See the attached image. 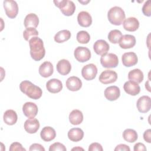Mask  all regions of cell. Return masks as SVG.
<instances>
[{
	"label": "cell",
	"instance_id": "obj_1",
	"mask_svg": "<svg viewBox=\"0 0 151 151\" xmlns=\"http://www.w3.org/2000/svg\"><path fill=\"white\" fill-rule=\"evenodd\" d=\"M30 48V55L35 61H40L42 59L45 54V50L43 41L38 37H34L29 41Z\"/></svg>",
	"mask_w": 151,
	"mask_h": 151
},
{
	"label": "cell",
	"instance_id": "obj_2",
	"mask_svg": "<svg viewBox=\"0 0 151 151\" xmlns=\"http://www.w3.org/2000/svg\"><path fill=\"white\" fill-rule=\"evenodd\" d=\"M19 89L28 97L34 100L39 99L42 94V91L40 87L28 80H24L20 83Z\"/></svg>",
	"mask_w": 151,
	"mask_h": 151
},
{
	"label": "cell",
	"instance_id": "obj_3",
	"mask_svg": "<svg viewBox=\"0 0 151 151\" xmlns=\"http://www.w3.org/2000/svg\"><path fill=\"white\" fill-rule=\"evenodd\" d=\"M126 15L123 9L117 6L111 8L107 12L109 22L114 25H120L125 19Z\"/></svg>",
	"mask_w": 151,
	"mask_h": 151
},
{
	"label": "cell",
	"instance_id": "obj_4",
	"mask_svg": "<svg viewBox=\"0 0 151 151\" xmlns=\"http://www.w3.org/2000/svg\"><path fill=\"white\" fill-rule=\"evenodd\" d=\"M54 3L56 6L60 8L63 14L65 16L72 15L76 10V5L72 1L57 0L54 1Z\"/></svg>",
	"mask_w": 151,
	"mask_h": 151
},
{
	"label": "cell",
	"instance_id": "obj_5",
	"mask_svg": "<svg viewBox=\"0 0 151 151\" xmlns=\"http://www.w3.org/2000/svg\"><path fill=\"white\" fill-rule=\"evenodd\" d=\"M100 60L102 66L107 68H115L119 64L118 57L113 53H106L101 55Z\"/></svg>",
	"mask_w": 151,
	"mask_h": 151
},
{
	"label": "cell",
	"instance_id": "obj_6",
	"mask_svg": "<svg viewBox=\"0 0 151 151\" xmlns=\"http://www.w3.org/2000/svg\"><path fill=\"white\" fill-rule=\"evenodd\" d=\"M4 8L6 15L10 18H14L18 13V6L16 1L13 0H5L3 2Z\"/></svg>",
	"mask_w": 151,
	"mask_h": 151
},
{
	"label": "cell",
	"instance_id": "obj_7",
	"mask_svg": "<svg viewBox=\"0 0 151 151\" xmlns=\"http://www.w3.org/2000/svg\"><path fill=\"white\" fill-rule=\"evenodd\" d=\"M74 55L78 62L84 63L90 59L91 52L87 47H77L74 50Z\"/></svg>",
	"mask_w": 151,
	"mask_h": 151
},
{
	"label": "cell",
	"instance_id": "obj_8",
	"mask_svg": "<svg viewBox=\"0 0 151 151\" xmlns=\"http://www.w3.org/2000/svg\"><path fill=\"white\" fill-rule=\"evenodd\" d=\"M97 74V68L94 64L84 65L81 70V75L86 80H92L95 78Z\"/></svg>",
	"mask_w": 151,
	"mask_h": 151
},
{
	"label": "cell",
	"instance_id": "obj_9",
	"mask_svg": "<svg viewBox=\"0 0 151 151\" xmlns=\"http://www.w3.org/2000/svg\"><path fill=\"white\" fill-rule=\"evenodd\" d=\"M117 79V74L116 72L111 70H106L103 71L100 75L99 80L104 84H107L115 82Z\"/></svg>",
	"mask_w": 151,
	"mask_h": 151
},
{
	"label": "cell",
	"instance_id": "obj_10",
	"mask_svg": "<svg viewBox=\"0 0 151 151\" xmlns=\"http://www.w3.org/2000/svg\"><path fill=\"white\" fill-rule=\"evenodd\" d=\"M138 111L142 113L149 111L151 107V99L148 96H143L139 98L136 103Z\"/></svg>",
	"mask_w": 151,
	"mask_h": 151
},
{
	"label": "cell",
	"instance_id": "obj_11",
	"mask_svg": "<svg viewBox=\"0 0 151 151\" xmlns=\"http://www.w3.org/2000/svg\"><path fill=\"white\" fill-rule=\"evenodd\" d=\"M24 114L29 119L34 118L38 111V109L36 104L32 102H26L22 106Z\"/></svg>",
	"mask_w": 151,
	"mask_h": 151
},
{
	"label": "cell",
	"instance_id": "obj_12",
	"mask_svg": "<svg viewBox=\"0 0 151 151\" xmlns=\"http://www.w3.org/2000/svg\"><path fill=\"white\" fill-rule=\"evenodd\" d=\"M122 60L124 66L130 67L137 63L138 58L136 54L134 52H127L122 55Z\"/></svg>",
	"mask_w": 151,
	"mask_h": 151
},
{
	"label": "cell",
	"instance_id": "obj_13",
	"mask_svg": "<svg viewBox=\"0 0 151 151\" xmlns=\"http://www.w3.org/2000/svg\"><path fill=\"white\" fill-rule=\"evenodd\" d=\"M136 38L134 36L130 34L122 35L119 44V46L123 49H128L133 47L136 44Z\"/></svg>",
	"mask_w": 151,
	"mask_h": 151
},
{
	"label": "cell",
	"instance_id": "obj_14",
	"mask_svg": "<svg viewBox=\"0 0 151 151\" xmlns=\"http://www.w3.org/2000/svg\"><path fill=\"white\" fill-rule=\"evenodd\" d=\"M109 49V44L104 40H99L96 41L93 45V50L94 52L100 55H103L106 54Z\"/></svg>",
	"mask_w": 151,
	"mask_h": 151
},
{
	"label": "cell",
	"instance_id": "obj_15",
	"mask_svg": "<svg viewBox=\"0 0 151 151\" xmlns=\"http://www.w3.org/2000/svg\"><path fill=\"white\" fill-rule=\"evenodd\" d=\"M124 91L129 95L136 96L140 91V87L138 83L133 81H127L123 86Z\"/></svg>",
	"mask_w": 151,
	"mask_h": 151
},
{
	"label": "cell",
	"instance_id": "obj_16",
	"mask_svg": "<svg viewBox=\"0 0 151 151\" xmlns=\"http://www.w3.org/2000/svg\"><path fill=\"white\" fill-rule=\"evenodd\" d=\"M104 96L109 101L116 100L120 96V88L116 86H111L104 90Z\"/></svg>",
	"mask_w": 151,
	"mask_h": 151
},
{
	"label": "cell",
	"instance_id": "obj_17",
	"mask_svg": "<svg viewBox=\"0 0 151 151\" xmlns=\"http://www.w3.org/2000/svg\"><path fill=\"white\" fill-rule=\"evenodd\" d=\"M67 88L72 91L79 90L82 87V81L77 77L71 76L67 78L65 82Z\"/></svg>",
	"mask_w": 151,
	"mask_h": 151
},
{
	"label": "cell",
	"instance_id": "obj_18",
	"mask_svg": "<svg viewBox=\"0 0 151 151\" xmlns=\"http://www.w3.org/2000/svg\"><path fill=\"white\" fill-rule=\"evenodd\" d=\"M46 88L51 93H57L60 92L63 89V84L60 80L52 78L47 82Z\"/></svg>",
	"mask_w": 151,
	"mask_h": 151
},
{
	"label": "cell",
	"instance_id": "obj_19",
	"mask_svg": "<svg viewBox=\"0 0 151 151\" xmlns=\"http://www.w3.org/2000/svg\"><path fill=\"white\" fill-rule=\"evenodd\" d=\"M40 123L38 119L33 118L27 119L24 123V129L25 130L30 134L36 133L40 128Z\"/></svg>",
	"mask_w": 151,
	"mask_h": 151
},
{
	"label": "cell",
	"instance_id": "obj_20",
	"mask_svg": "<svg viewBox=\"0 0 151 151\" xmlns=\"http://www.w3.org/2000/svg\"><path fill=\"white\" fill-rule=\"evenodd\" d=\"M78 24L83 27H88L92 24L91 15L87 11H81L77 16Z\"/></svg>",
	"mask_w": 151,
	"mask_h": 151
},
{
	"label": "cell",
	"instance_id": "obj_21",
	"mask_svg": "<svg viewBox=\"0 0 151 151\" xmlns=\"http://www.w3.org/2000/svg\"><path fill=\"white\" fill-rule=\"evenodd\" d=\"M123 28L127 31H135L139 27V22L135 17H129L125 19L123 22Z\"/></svg>",
	"mask_w": 151,
	"mask_h": 151
},
{
	"label": "cell",
	"instance_id": "obj_22",
	"mask_svg": "<svg viewBox=\"0 0 151 151\" xmlns=\"http://www.w3.org/2000/svg\"><path fill=\"white\" fill-rule=\"evenodd\" d=\"M40 76L44 78L50 77L54 72V68L52 63L50 61H45L42 63L38 69Z\"/></svg>",
	"mask_w": 151,
	"mask_h": 151
},
{
	"label": "cell",
	"instance_id": "obj_23",
	"mask_svg": "<svg viewBox=\"0 0 151 151\" xmlns=\"http://www.w3.org/2000/svg\"><path fill=\"white\" fill-rule=\"evenodd\" d=\"M56 68L59 74L63 76H65L70 73L71 70V65L68 60L62 59L58 62Z\"/></svg>",
	"mask_w": 151,
	"mask_h": 151
},
{
	"label": "cell",
	"instance_id": "obj_24",
	"mask_svg": "<svg viewBox=\"0 0 151 151\" xmlns=\"http://www.w3.org/2000/svg\"><path fill=\"white\" fill-rule=\"evenodd\" d=\"M40 136L44 141L50 142L55 139L56 136V132L52 127L50 126H45L41 130Z\"/></svg>",
	"mask_w": 151,
	"mask_h": 151
},
{
	"label": "cell",
	"instance_id": "obj_25",
	"mask_svg": "<svg viewBox=\"0 0 151 151\" xmlns=\"http://www.w3.org/2000/svg\"><path fill=\"white\" fill-rule=\"evenodd\" d=\"M39 24V18L38 16L34 13H30L26 15L24 24L27 28H37Z\"/></svg>",
	"mask_w": 151,
	"mask_h": 151
},
{
	"label": "cell",
	"instance_id": "obj_26",
	"mask_svg": "<svg viewBox=\"0 0 151 151\" xmlns=\"http://www.w3.org/2000/svg\"><path fill=\"white\" fill-rule=\"evenodd\" d=\"M67 136L71 141L77 142L83 139L84 132L80 128H72L68 131Z\"/></svg>",
	"mask_w": 151,
	"mask_h": 151
},
{
	"label": "cell",
	"instance_id": "obj_27",
	"mask_svg": "<svg viewBox=\"0 0 151 151\" xmlns=\"http://www.w3.org/2000/svg\"><path fill=\"white\" fill-rule=\"evenodd\" d=\"M3 119L6 124L10 126L14 125L17 123L18 120L17 114L16 111L13 110H7L4 114Z\"/></svg>",
	"mask_w": 151,
	"mask_h": 151
},
{
	"label": "cell",
	"instance_id": "obj_28",
	"mask_svg": "<svg viewBox=\"0 0 151 151\" xmlns=\"http://www.w3.org/2000/svg\"><path fill=\"white\" fill-rule=\"evenodd\" d=\"M83 120V113L77 109L73 110L69 114V121L73 125H78Z\"/></svg>",
	"mask_w": 151,
	"mask_h": 151
},
{
	"label": "cell",
	"instance_id": "obj_29",
	"mask_svg": "<svg viewBox=\"0 0 151 151\" xmlns=\"http://www.w3.org/2000/svg\"><path fill=\"white\" fill-rule=\"evenodd\" d=\"M144 76L143 72L138 68L130 71L128 73V78L129 80L133 81L139 84L143 80Z\"/></svg>",
	"mask_w": 151,
	"mask_h": 151
},
{
	"label": "cell",
	"instance_id": "obj_30",
	"mask_svg": "<svg viewBox=\"0 0 151 151\" xmlns=\"http://www.w3.org/2000/svg\"><path fill=\"white\" fill-rule=\"evenodd\" d=\"M123 137L124 140L129 143H133L137 140L138 135L136 130L132 129H127L123 132Z\"/></svg>",
	"mask_w": 151,
	"mask_h": 151
},
{
	"label": "cell",
	"instance_id": "obj_31",
	"mask_svg": "<svg viewBox=\"0 0 151 151\" xmlns=\"http://www.w3.org/2000/svg\"><path fill=\"white\" fill-rule=\"evenodd\" d=\"M71 32L67 29H63L58 31L54 36V41L57 43H62L71 38Z\"/></svg>",
	"mask_w": 151,
	"mask_h": 151
},
{
	"label": "cell",
	"instance_id": "obj_32",
	"mask_svg": "<svg viewBox=\"0 0 151 151\" xmlns=\"http://www.w3.org/2000/svg\"><path fill=\"white\" fill-rule=\"evenodd\" d=\"M122 37V34L118 29H113L109 32L108 34V39L109 41L113 44L119 43L120 38Z\"/></svg>",
	"mask_w": 151,
	"mask_h": 151
},
{
	"label": "cell",
	"instance_id": "obj_33",
	"mask_svg": "<svg viewBox=\"0 0 151 151\" xmlns=\"http://www.w3.org/2000/svg\"><path fill=\"white\" fill-rule=\"evenodd\" d=\"M76 38L79 43L87 44L90 41V35L86 31H80L77 32Z\"/></svg>",
	"mask_w": 151,
	"mask_h": 151
},
{
	"label": "cell",
	"instance_id": "obj_34",
	"mask_svg": "<svg viewBox=\"0 0 151 151\" xmlns=\"http://www.w3.org/2000/svg\"><path fill=\"white\" fill-rule=\"evenodd\" d=\"M38 35V32L34 28H27L23 32V37L25 40L29 41L34 37Z\"/></svg>",
	"mask_w": 151,
	"mask_h": 151
},
{
	"label": "cell",
	"instance_id": "obj_35",
	"mask_svg": "<svg viewBox=\"0 0 151 151\" xmlns=\"http://www.w3.org/2000/svg\"><path fill=\"white\" fill-rule=\"evenodd\" d=\"M143 14L147 17L151 15V1L148 0L145 2L142 9Z\"/></svg>",
	"mask_w": 151,
	"mask_h": 151
},
{
	"label": "cell",
	"instance_id": "obj_36",
	"mask_svg": "<svg viewBox=\"0 0 151 151\" xmlns=\"http://www.w3.org/2000/svg\"><path fill=\"white\" fill-rule=\"evenodd\" d=\"M67 149L65 147V146L59 142H55L53 144H52L49 148L50 151H57V150H60V151H66Z\"/></svg>",
	"mask_w": 151,
	"mask_h": 151
},
{
	"label": "cell",
	"instance_id": "obj_37",
	"mask_svg": "<svg viewBox=\"0 0 151 151\" xmlns=\"http://www.w3.org/2000/svg\"><path fill=\"white\" fill-rule=\"evenodd\" d=\"M10 151H15V150H19V151H26V149L24 148L22 145L18 142H14L11 143L9 147Z\"/></svg>",
	"mask_w": 151,
	"mask_h": 151
},
{
	"label": "cell",
	"instance_id": "obj_38",
	"mask_svg": "<svg viewBox=\"0 0 151 151\" xmlns=\"http://www.w3.org/2000/svg\"><path fill=\"white\" fill-rule=\"evenodd\" d=\"M88 151H95V150H97V151H103V147L102 146L97 142H94L91 143V145H90L89 147H88Z\"/></svg>",
	"mask_w": 151,
	"mask_h": 151
},
{
	"label": "cell",
	"instance_id": "obj_39",
	"mask_svg": "<svg viewBox=\"0 0 151 151\" xmlns=\"http://www.w3.org/2000/svg\"><path fill=\"white\" fill-rule=\"evenodd\" d=\"M29 151L38 150V151H45V148L39 143H34L31 145L29 149Z\"/></svg>",
	"mask_w": 151,
	"mask_h": 151
},
{
	"label": "cell",
	"instance_id": "obj_40",
	"mask_svg": "<svg viewBox=\"0 0 151 151\" xmlns=\"http://www.w3.org/2000/svg\"><path fill=\"white\" fill-rule=\"evenodd\" d=\"M115 151H130V149L129 146L125 144L118 145L114 149Z\"/></svg>",
	"mask_w": 151,
	"mask_h": 151
},
{
	"label": "cell",
	"instance_id": "obj_41",
	"mask_svg": "<svg viewBox=\"0 0 151 151\" xmlns=\"http://www.w3.org/2000/svg\"><path fill=\"white\" fill-rule=\"evenodd\" d=\"M143 139L144 140L150 143H151V130L150 129L146 130L143 133Z\"/></svg>",
	"mask_w": 151,
	"mask_h": 151
},
{
	"label": "cell",
	"instance_id": "obj_42",
	"mask_svg": "<svg viewBox=\"0 0 151 151\" xmlns=\"http://www.w3.org/2000/svg\"><path fill=\"white\" fill-rule=\"evenodd\" d=\"M133 150L134 151H146V147L145 145L142 143H137L134 145Z\"/></svg>",
	"mask_w": 151,
	"mask_h": 151
},
{
	"label": "cell",
	"instance_id": "obj_43",
	"mask_svg": "<svg viewBox=\"0 0 151 151\" xmlns=\"http://www.w3.org/2000/svg\"><path fill=\"white\" fill-rule=\"evenodd\" d=\"M149 83H150V81H149V80L147 81L145 83V87H146V88L149 91H150Z\"/></svg>",
	"mask_w": 151,
	"mask_h": 151
},
{
	"label": "cell",
	"instance_id": "obj_44",
	"mask_svg": "<svg viewBox=\"0 0 151 151\" xmlns=\"http://www.w3.org/2000/svg\"><path fill=\"white\" fill-rule=\"evenodd\" d=\"M72 150H83L84 149H83V148H81V147H74V148H73L72 149H71Z\"/></svg>",
	"mask_w": 151,
	"mask_h": 151
},
{
	"label": "cell",
	"instance_id": "obj_45",
	"mask_svg": "<svg viewBox=\"0 0 151 151\" xmlns=\"http://www.w3.org/2000/svg\"><path fill=\"white\" fill-rule=\"evenodd\" d=\"M78 2H80V3H81V4H84V5H85V4H87L88 2H89L90 1H87V2H84V1H78Z\"/></svg>",
	"mask_w": 151,
	"mask_h": 151
}]
</instances>
